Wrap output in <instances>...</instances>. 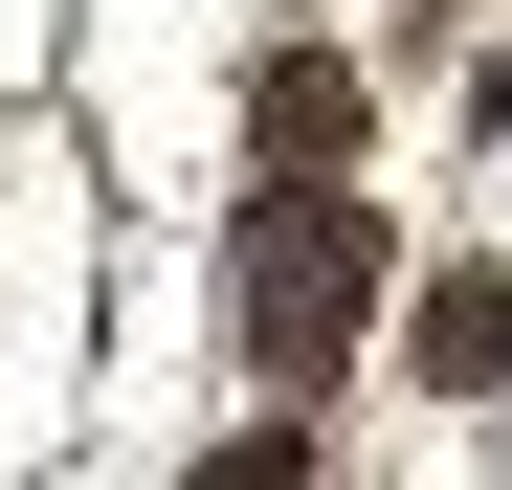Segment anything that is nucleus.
I'll return each mask as SVG.
<instances>
[{
	"instance_id": "obj_3",
	"label": "nucleus",
	"mask_w": 512,
	"mask_h": 490,
	"mask_svg": "<svg viewBox=\"0 0 512 490\" xmlns=\"http://www.w3.org/2000/svg\"><path fill=\"white\" fill-rule=\"evenodd\" d=\"M423 401H512V290H490V268L423 290Z\"/></svg>"
},
{
	"instance_id": "obj_2",
	"label": "nucleus",
	"mask_w": 512,
	"mask_h": 490,
	"mask_svg": "<svg viewBox=\"0 0 512 490\" xmlns=\"http://www.w3.org/2000/svg\"><path fill=\"white\" fill-rule=\"evenodd\" d=\"M245 134H268V179H357V67H334V45H290L268 90H245Z\"/></svg>"
},
{
	"instance_id": "obj_1",
	"label": "nucleus",
	"mask_w": 512,
	"mask_h": 490,
	"mask_svg": "<svg viewBox=\"0 0 512 490\" xmlns=\"http://www.w3.org/2000/svg\"><path fill=\"white\" fill-rule=\"evenodd\" d=\"M379 268H401V223H379L357 179H268L245 245H223V335H245V379H268V401H334L357 335H379Z\"/></svg>"
}]
</instances>
